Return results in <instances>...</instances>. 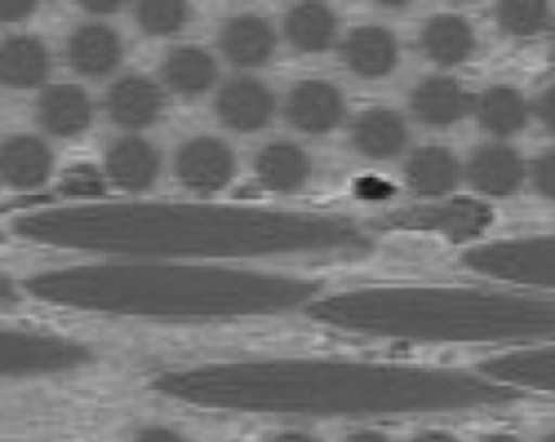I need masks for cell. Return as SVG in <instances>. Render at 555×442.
Masks as SVG:
<instances>
[{
  "mask_svg": "<svg viewBox=\"0 0 555 442\" xmlns=\"http://www.w3.org/2000/svg\"><path fill=\"white\" fill-rule=\"evenodd\" d=\"M39 245L147 258H364L375 240L345 217L204 202H115L24 212Z\"/></svg>",
  "mask_w": 555,
  "mask_h": 442,
  "instance_id": "1",
  "label": "cell"
},
{
  "mask_svg": "<svg viewBox=\"0 0 555 442\" xmlns=\"http://www.w3.org/2000/svg\"><path fill=\"white\" fill-rule=\"evenodd\" d=\"M154 388L178 401L264 414L388 416L505 405L518 390L453 368L349 360H262L163 373Z\"/></svg>",
  "mask_w": 555,
  "mask_h": 442,
  "instance_id": "2",
  "label": "cell"
},
{
  "mask_svg": "<svg viewBox=\"0 0 555 442\" xmlns=\"http://www.w3.org/2000/svg\"><path fill=\"white\" fill-rule=\"evenodd\" d=\"M39 301L143 318H241L308 306L319 282L195 264H80L37 273L24 282Z\"/></svg>",
  "mask_w": 555,
  "mask_h": 442,
  "instance_id": "3",
  "label": "cell"
},
{
  "mask_svg": "<svg viewBox=\"0 0 555 442\" xmlns=\"http://www.w3.org/2000/svg\"><path fill=\"white\" fill-rule=\"evenodd\" d=\"M336 329L412 342L555 340V299L466 286H386L312 299Z\"/></svg>",
  "mask_w": 555,
  "mask_h": 442,
  "instance_id": "4",
  "label": "cell"
},
{
  "mask_svg": "<svg viewBox=\"0 0 555 442\" xmlns=\"http://www.w3.org/2000/svg\"><path fill=\"white\" fill-rule=\"evenodd\" d=\"M462 262L492 280L555 288V234L486 243L468 249Z\"/></svg>",
  "mask_w": 555,
  "mask_h": 442,
  "instance_id": "5",
  "label": "cell"
},
{
  "mask_svg": "<svg viewBox=\"0 0 555 442\" xmlns=\"http://www.w3.org/2000/svg\"><path fill=\"white\" fill-rule=\"evenodd\" d=\"M93 360L87 344L48 332L0 327V377L74 370Z\"/></svg>",
  "mask_w": 555,
  "mask_h": 442,
  "instance_id": "6",
  "label": "cell"
},
{
  "mask_svg": "<svg viewBox=\"0 0 555 442\" xmlns=\"http://www.w3.org/2000/svg\"><path fill=\"white\" fill-rule=\"evenodd\" d=\"M492 221L490 206L473 199H451L436 204H421L386 217V227L434 232L451 240L477 236Z\"/></svg>",
  "mask_w": 555,
  "mask_h": 442,
  "instance_id": "7",
  "label": "cell"
},
{
  "mask_svg": "<svg viewBox=\"0 0 555 442\" xmlns=\"http://www.w3.org/2000/svg\"><path fill=\"white\" fill-rule=\"evenodd\" d=\"M234 154L219 139L199 136L184 143L176 156L178 180L197 193H215L234 176Z\"/></svg>",
  "mask_w": 555,
  "mask_h": 442,
  "instance_id": "8",
  "label": "cell"
},
{
  "mask_svg": "<svg viewBox=\"0 0 555 442\" xmlns=\"http://www.w3.org/2000/svg\"><path fill=\"white\" fill-rule=\"evenodd\" d=\"M481 375L505 384L514 390H548L555 392V347L512 351L479 364Z\"/></svg>",
  "mask_w": 555,
  "mask_h": 442,
  "instance_id": "9",
  "label": "cell"
},
{
  "mask_svg": "<svg viewBox=\"0 0 555 442\" xmlns=\"http://www.w3.org/2000/svg\"><path fill=\"white\" fill-rule=\"evenodd\" d=\"M286 115L299 130L323 134L340 123L345 102L334 84L325 80H304L291 91Z\"/></svg>",
  "mask_w": 555,
  "mask_h": 442,
  "instance_id": "10",
  "label": "cell"
},
{
  "mask_svg": "<svg viewBox=\"0 0 555 442\" xmlns=\"http://www.w3.org/2000/svg\"><path fill=\"white\" fill-rule=\"evenodd\" d=\"M217 115L232 130H258L267 126L273 115V93L260 80L236 78L221 89Z\"/></svg>",
  "mask_w": 555,
  "mask_h": 442,
  "instance_id": "11",
  "label": "cell"
},
{
  "mask_svg": "<svg viewBox=\"0 0 555 442\" xmlns=\"http://www.w3.org/2000/svg\"><path fill=\"white\" fill-rule=\"evenodd\" d=\"M106 106L117 126L137 130L150 126L160 115L163 93L145 76H124L111 87Z\"/></svg>",
  "mask_w": 555,
  "mask_h": 442,
  "instance_id": "12",
  "label": "cell"
},
{
  "mask_svg": "<svg viewBox=\"0 0 555 442\" xmlns=\"http://www.w3.org/2000/svg\"><path fill=\"white\" fill-rule=\"evenodd\" d=\"M106 176L126 191L147 188L160 169V156L154 145L139 136H126L111 145L106 154Z\"/></svg>",
  "mask_w": 555,
  "mask_h": 442,
  "instance_id": "13",
  "label": "cell"
},
{
  "mask_svg": "<svg viewBox=\"0 0 555 442\" xmlns=\"http://www.w3.org/2000/svg\"><path fill=\"white\" fill-rule=\"evenodd\" d=\"M347 67L364 78L386 76L397 63V41L382 26H360L343 43Z\"/></svg>",
  "mask_w": 555,
  "mask_h": 442,
  "instance_id": "14",
  "label": "cell"
},
{
  "mask_svg": "<svg viewBox=\"0 0 555 442\" xmlns=\"http://www.w3.org/2000/svg\"><path fill=\"white\" fill-rule=\"evenodd\" d=\"M52 171V154L37 136H13L0 145V178L17 188L39 186Z\"/></svg>",
  "mask_w": 555,
  "mask_h": 442,
  "instance_id": "15",
  "label": "cell"
},
{
  "mask_svg": "<svg viewBox=\"0 0 555 442\" xmlns=\"http://www.w3.org/2000/svg\"><path fill=\"white\" fill-rule=\"evenodd\" d=\"M69 63L82 76H104L117 67L121 58V41L117 32L104 24L80 26L67 43Z\"/></svg>",
  "mask_w": 555,
  "mask_h": 442,
  "instance_id": "16",
  "label": "cell"
},
{
  "mask_svg": "<svg viewBox=\"0 0 555 442\" xmlns=\"http://www.w3.org/2000/svg\"><path fill=\"white\" fill-rule=\"evenodd\" d=\"M468 176L477 191L503 197L518 191L525 178V165L512 147L490 145L473 156L468 165Z\"/></svg>",
  "mask_w": 555,
  "mask_h": 442,
  "instance_id": "17",
  "label": "cell"
},
{
  "mask_svg": "<svg viewBox=\"0 0 555 442\" xmlns=\"http://www.w3.org/2000/svg\"><path fill=\"white\" fill-rule=\"evenodd\" d=\"M39 119L56 136L80 134L91 121L89 95L76 84L48 87L39 98Z\"/></svg>",
  "mask_w": 555,
  "mask_h": 442,
  "instance_id": "18",
  "label": "cell"
},
{
  "mask_svg": "<svg viewBox=\"0 0 555 442\" xmlns=\"http://www.w3.org/2000/svg\"><path fill=\"white\" fill-rule=\"evenodd\" d=\"M351 141L369 158H390L403 150L408 130L395 110L369 108L353 121Z\"/></svg>",
  "mask_w": 555,
  "mask_h": 442,
  "instance_id": "19",
  "label": "cell"
},
{
  "mask_svg": "<svg viewBox=\"0 0 555 442\" xmlns=\"http://www.w3.org/2000/svg\"><path fill=\"white\" fill-rule=\"evenodd\" d=\"M468 93L453 78L434 76L423 80L412 95L414 115L427 126H451L464 117Z\"/></svg>",
  "mask_w": 555,
  "mask_h": 442,
  "instance_id": "20",
  "label": "cell"
},
{
  "mask_svg": "<svg viewBox=\"0 0 555 442\" xmlns=\"http://www.w3.org/2000/svg\"><path fill=\"white\" fill-rule=\"evenodd\" d=\"M50 56L46 46L35 37H11L0 46V82L7 87L28 89L48 78Z\"/></svg>",
  "mask_w": 555,
  "mask_h": 442,
  "instance_id": "21",
  "label": "cell"
},
{
  "mask_svg": "<svg viewBox=\"0 0 555 442\" xmlns=\"http://www.w3.org/2000/svg\"><path fill=\"white\" fill-rule=\"evenodd\" d=\"M225 56L241 67L262 65L275 48V35L269 22L256 15H241L225 24L221 32Z\"/></svg>",
  "mask_w": 555,
  "mask_h": 442,
  "instance_id": "22",
  "label": "cell"
},
{
  "mask_svg": "<svg viewBox=\"0 0 555 442\" xmlns=\"http://www.w3.org/2000/svg\"><path fill=\"white\" fill-rule=\"evenodd\" d=\"M460 178V165L447 147H418L405 162V180L410 188L423 197L449 193Z\"/></svg>",
  "mask_w": 555,
  "mask_h": 442,
  "instance_id": "23",
  "label": "cell"
},
{
  "mask_svg": "<svg viewBox=\"0 0 555 442\" xmlns=\"http://www.w3.org/2000/svg\"><path fill=\"white\" fill-rule=\"evenodd\" d=\"M310 173L308 156L293 143H271L256 158V176L262 186L280 193L304 186Z\"/></svg>",
  "mask_w": 555,
  "mask_h": 442,
  "instance_id": "24",
  "label": "cell"
},
{
  "mask_svg": "<svg viewBox=\"0 0 555 442\" xmlns=\"http://www.w3.org/2000/svg\"><path fill=\"white\" fill-rule=\"evenodd\" d=\"M423 48L440 65H457L475 50L470 24L457 15H438L423 28Z\"/></svg>",
  "mask_w": 555,
  "mask_h": 442,
  "instance_id": "25",
  "label": "cell"
},
{
  "mask_svg": "<svg viewBox=\"0 0 555 442\" xmlns=\"http://www.w3.org/2000/svg\"><path fill=\"white\" fill-rule=\"evenodd\" d=\"M165 82L184 95L206 91L217 78V65L212 56L195 46H182L167 54L163 65Z\"/></svg>",
  "mask_w": 555,
  "mask_h": 442,
  "instance_id": "26",
  "label": "cell"
},
{
  "mask_svg": "<svg viewBox=\"0 0 555 442\" xmlns=\"http://www.w3.org/2000/svg\"><path fill=\"white\" fill-rule=\"evenodd\" d=\"M479 123L499 136L518 132L527 121L525 95L514 87H492L481 93L477 104Z\"/></svg>",
  "mask_w": 555,
  "mask_h": 442,
  "instance_id": "27",
  "label": "cell"
},
{
  "mask_svg": "<svg viewBox=\"0 0 555 442\" xmlns=\"http://www.w3.org/2000/svg\"><path fill=\"white\" fill-rule=\"evenodd\" d=\"M284 28L286 37L297 50L319 52L330 46L336 30V20L325 4L304 2L288 11Z\"/></svg>",
  "mask_w": 555,
  "mask_h": 442,
  "instance_id": "28",
  "label": "cell"
},
{
  "mask_svg": "<svg viewBox=\"0 0 555 442\" xmlns=\"http://www.w3.org/2000/svg\"><path fill=\"white\" fill-rule=\"evenodd\" d=\"M501 28L516 37H529L548 22V4L542 0H507L496 6Z\"/></svg>",
  "mask_w": 555,
  "mask_h": 442,
  "instance_id": "29",
  "label": "cell"
},
{
  "mask_svg": "<svg viewBox=\"0 0 555 442\" xmlns=\"http://www.w3.org/2000/svg\"><path fill=\"white\" fill-rule=\"evenodd\" d=\"M189 9L178 0H147L137 6V20L150 35H169L182 28Z\"/></svg>",
  "mask_w": 555,
  "mask_h": 442,
  "instance_id": "30",
  "label": "cell"
},
{
  "mask_svg": "<svg viewBox=\"0 0 555 442\" xmlns=\"http://www.w3.org/2000/svg\"><path fill=\"white\" fill-rule=\"evenodd\" d=\"M61 191L69 197H98L104 191V180L93 165H74L61 180Z\"/></svg>",
  "mask_w": 555,
  "mask_h": 442,
  "instance_id": "31",
  "label": "cell"
},
{
  "mask_svg": "<svg viewBox=\"0 0 555 442\" xmlns=\"http://www.w3.org/2000/svg\"><path fill=\"white\" fill-rule=\"evenodd\" d=\"M533 184L544 195L555 199V150L542 154L533 165Z\"/></svg>",
  "mask_w": 555,
  "mask_h": 442,
  "instance_id": "32",
  "label": "cell"
},
{
  "mask_svg": "<svg viewBox=\"0 0 555 442\" xmlns=\"http://www.w3.org/2000/svg\"><path fill=\"white\" fill-rule=\"evenodd\" d=\"M37 9L30 0H0V22H17Z\"/></svg>",
  "mask_w": 555,
  "mask_h": 442,
  "instance_id": "33",
  "label": "cell"
},
{
  "mask_svg": "<svg viewBox=\"0 0 555 442\" xmlns=\"http://www.w3.org/2000/svg\"><path fill=\"white\" fill-rule=\"evenodd\" d=\"M538 115H540L542 123L546 126V130L555 134V84L540 95Z\"/></svg>",
  "mask_w": 555,
  "mask_h": 442,
  "instance_id": "34",
  "label": "cell"
},
{
  "mask_svg": "<svg viewBox=\"0 0 555 442\" xmlns=\"http://www.w3.org/2000/svg\"><path fill=\"white\" fill-rule=\"evenodd\" d=\"M134 442H184L180 438V433H176L173 429L167 427H147L143 429Z\"/></svg>",
  "mask_w": 555,
  "mask_h": 442,
  "instance_id": "35",
  "label": "cell"
},
{
  "mask_svg": "<svg viewBox=\"0 0 555 442\" xmlns=\"http://www.w3.org/2000/svg\"><path fill=\"white\" fill-rule=\"evenodd\" d=\"M17 299V286L15 282L0 271V306H7V303H13Z\"/></svg>",
  "mask_w": 555,
  "mask_h": 442,
  "instance_id": "36",
  "label": "cell"
},
{
  "mask_svg": "<svg viewBox=\"0 0 555 442\" xmlns=\"http://www.w3.org/2000/svg\"><path fill=\"white\" fill-rule=\"evenodd\" d=\"M345 442H390V440L377 431H358V433H351Z\"/></svg>",
  "mask_w": 555,
  "mask_h": 442,
  "instance_id": "37",
  "label": "cell"
},
{
  "mask_svg": "<svg viewBox=\"0 0 555 442\" xmlns=\"http://www.w3.org/2000/svg\"><path fill=\"white\" fill-rule=\"evenodd\" d=\"M271 442H317V440L301 431H284V433L275 435Z\"/></svg>",
  "mask_w": 555,
  "mask_h": 442,
  "instance_id": "38",
  "label": "cell"
},
{
  "mask_svg": "<svg viewBox=\"0 0 555 442\" xmlns=\"http://www.w3.org/2000/svg\"><path fill=\"white\" fill-rule=\"evenodd\" d=\"M412 442H457V440L449 433H442V431H427V433L416 435Z\"/></svg>",
  "mask_w": 555,
  "mask_h": 442,
  "instance_id": "39",
  "label": "cell"
},
{
  "mask_svg": "<svg viewBox=\"0 0 555 442\" xmlns=\"http://www.w3.org/2000/svg\"><path fill=\"white\" fill-rule=\"evenodd\" d=\"M117 6H119V2H93V0L85 2V9H89V11H93V13H111V11H115Z\"/></svg>",
  "mask_w": 555,
  "mask_h": 442,
  "instance_id": "40",
  "label": "cell"
},
{
  "mask_svg": "<svg viewBox=\"0 0 555 442\" xmlns=\"http://www.w3.org/2000/svg\"><path fill=\"white\" fill-rule=\"evenodd\" d=\"M481 442H520L518 438H514V435H507V433H496V435H488V438H483Z\"/></svg>",
  "mask_w": 555,
  "mask_h": 442,
  "instance_id": "41",
  "label": "cell"
},
{
  "mask_svg": "<svg viewBox=\"0 0 555 442\" xmlns=\"http://www.w3.org/2000/svg\"><path fill=\"white\" fill-rule=\"evenodd\" d=\"M542 442H555V431H553V433H551V435H546V438H544V440H542Z\"/></svg>",
  "mask_w": 555,
  "mask_h": 442,
  "instance_id": "42",
  "label": "cell"
}]
</instances>
